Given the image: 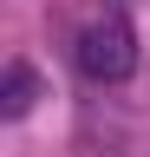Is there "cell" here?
Instances as JSON below:
<instances>
[{
  "label": "cell",
  "instance_id": "cell-1",
  "mask_svg": "<svg viewBox=\"0 0 150 157\" xmlns=\"http://www.w3.org/2000/svg\"><path fill=\"white\" fill-rule=\"evenodd\" d=\"M79 72L98 78V85H118V78L137 72V33H130L124 13H104L79 33Z\"/></svg>",
  "mask_w": 150,
  "mask_h": 157
},
{
  "label": "cell",
  "instance_id": "cell-2",
  "mask_svg": "<svg viewBox=\"0 0 150 157\" xmlns=\"http://www.w3.org/2000/svg\"><path fill=\"white\" fill-rule=\"evenodd\" d=\"M33 98H39V72H33L26 59H7V78H0V111H7V118H26Z\"/></svg>",
  "mask_w": 150,
  "mask_h": 157
}]
</instances>
